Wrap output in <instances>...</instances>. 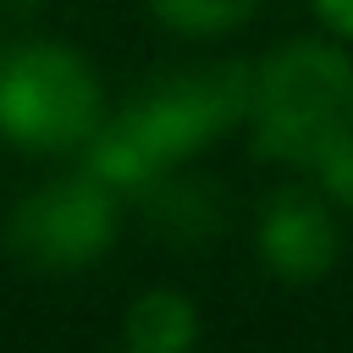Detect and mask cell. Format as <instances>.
<instances>
[{
	"label": "cell",
	"instance_id": "cell-1",
	"mask_svg": "<svg viewBox=\"0 0 353 353\" xmlns=\"http://www.w3.org/2000/svg\"><path fill=\"white\" fill-rule=\"evenodd\" d=\"M248 72L254 66L243 61H204L149 77L116 116L105 110L83 143V165L121 199H138L165 171L188 165L199 149L248 121Z\"/></svg>",
	"mask_w": 353,
	"mask_h": 353
},
{
	"label": "cell",
	"instance_id": "cell-2",
	"mask_svg": "<svg viewBox=\"0 0 353 353\" xmlns=\"http://www.w3.org/2000/svg\"><path fill=\"white\" fill-rule=\"evenodd\" d=\"M254 149L281 165H314L353 132V55L325 39L276 44L248 72Z\"/></svg>",
	"mask_w": 353,
	"mask_h": 353
},
{
	"label": "cell",
	"instance_id": "cell-3",
	"mask_svg": "<svg viewBox=\"0 0 353 353\" xmlns=\"http://www.w3.org/2000/svg\"><path fill=\"white\" fill-rule=\"evenodd\" d=\"M105 121V88L66 39H0V138L28 154H72Z\"/></svg>",
	"mask_w": 353,
	"mask_h": 353
},
{
	"label": "cell",
	"instance_id": "cell-4",
	"mask_svg": "<svg viewBox=\"0 0 353 353\" xmlns=\"http://www.w3.org/2000/svg\"><path fill=\"white\" fill-rule=\"evenodd\" d=\"M116 226H121V193L105 188L88 165H77L17 199V210L6 215V248L22 270L77 276L110 254Z\"/></svg>",
	"mask_w": 353,
	"mask_h": 353
},
{
	"label": "cell",
	"instance_id": "cell-5",
	"mask_svg": "<svg viewBox=\"0 0 353 353\" xmlns=\"http://www.w3.org/2000/svg\"><path fill=\"white\" fill-rule=\"evenodd\" d=\"M254 248H259V265H265L276 281L309 287V281L331 276V265H336V254H342V232H336V221H331L325 193L276 188V193L265 199V210H259Z\"/></svg>",
	"mask_w": 353,
	"mask_h": 353
},
{
	"label": "cell",
	"instance_id": "cell-6",
	"mask_svg": "<svg viewBox=\"0 0 353 353\" xmlns=\"http://www.w3.org/2000/svg\"><path fill=\"white\" fill-rule=\"evenodd\" d=\"M143 199V210H149V232H160L165 243H204V237H215L221 232V193L210 188V182H199V176H176V171H165L154 188H143L138 193Z\"/></svg>",
	"mask_w": 353,
	"mask_h": 353
},
{
	"label": "cell",
	"instance_id": "cell-7",
	"mask_svg": "<svg viewBox=\"0 0 353 353\" xmlns=\"http://www.w3.org/2000/svg\"><path fill=\"white\" fill-rule=\"evenodd\" d=\"M127 353H193L199 342V303L176 287H149L127 303L121 320Z\"/></svg>",
	"mask_w": 353,
	"mask_h": 353
},
{
	"label": "cell",
	"instance_id": "cell-8",
	"mask_svg": "<svg viewBox=\"0 0 353 353\" xmlns=\"http://www.w3.org/2000/svg\"><path fill=\"white\" fill-rule=\"evenodd\" d=\"M149 11L171 28V33H188V39H221L232 28H243L259 0H149Z\"/></svg>",
	"mask_w": 353,
	"mask_h": 353
},
{
	"label": "cell",
	"instance_id": "cell-9",
	"mask_svg": "<svg viewBox=\"0 0 353 353\" xmlns=\"http://www.w3.org/2000/svg\"><path fill=\"white\" fill-rule=\"evenodd\" d=\"M309 171H314V182H320V193H325V199H336V204H347V210H353V132H347L342 143H331Z\"/></svg>",
	"mask_w": 353,
	"mask_h": 353
},
{
	"label": "cell",
	"instance_id": "cell-10",
	"mask_svg": "<svg viewBox=\"0 0 353 353\" xmlns=\"http://www.w3.org/2000/svg\"><path fill=\"white\" fill-rule=\"evenodd\" d=\"M309 6H314V17H320L336 39L353 44V0H309Z\"/></svg>",
	"mask_w": 353,
	"mask_h": 353
},
{
	"label": "cell",
	"instance_id": "cell-11",
	"mask_svg": "<svg viewBox=\"0 0 353 353\" xmlns=\"http://www.w3.org/2000/svg\"><path fill=\"white\" fill-rule=\"evenodd\" d=\"M39 6H44V0H0L6 17H28V11H39Z\"/></svg>",
	"mask_w": 353,
	"mask_h": 353
}]
</instances>
